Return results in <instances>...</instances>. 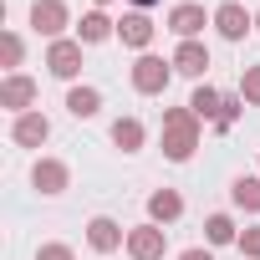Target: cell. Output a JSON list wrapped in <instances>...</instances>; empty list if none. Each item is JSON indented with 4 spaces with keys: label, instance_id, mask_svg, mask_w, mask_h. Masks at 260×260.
<instances>
[{
    "label": "cell",
    "instance_id": "obj_1",
    "mask_svg": "<svg viewBox=\"0 0 260 260\" xmlns=\"http://www.w3.org/2000/svg\"><path fill=\"white\" fill-rule=\"evenodd\" d=\"M194 148H199V117L189 112V102L184 107H164V158L189 164Z\"/></svg>",
    "mask_w": 260,
    "mask_h": 260
},
{
    "label": "cell",
    "instance_id": "obj_2",
    "mask_svg": "<svg viewBox=\"0 0 260 260\" xmlns=\"http://www.w3.org/2000/svg\"><path fill=\"white\" fill-rule=\"evenodd\" d=\"M169 77H174V61H164V56H153V51H143V56L133 61V92H143V97L169 92Z\"/></svg>",
    "mask_w": 260,
    "mask_h": 260
},
{
    "label": "cell",
    "instance_id": "obj_3",
    "mask_svg": "<svg viewBox=\"0 0 260 260\" xmlns=\"http://www.w3.org/2000/svg\"><path fill=\"white\" fill-rule=\"evenodd\" d=\"M72 26V11H67V0H36L31 6V31L46 36V41H61V31Z\"/></svg>",
    "mask_w": 260,
    "mask_h": 260
},
{
    "label": "cell",
    "instance_id": "obj_4",
    "mask_svg": "<svg viewBox=\"0 0 260 260\" xmlns=\"http://www.w3.org/2000/svg\"><path fill=\"white\" fill-rule=\"evenodd\" d=\"M164 250H169V230L164 224H133L127 230V255L133 260H164Z\"/></svg>",
    "mask_w": 260,
    "mask_h": 260
},
{
    "label": "cell",
    "instance_id": "obj_5",
    "mask_svg": "<svg viewBox=\"0 0 260 260\" xmlns=\"http://www.w3.org/2000/svg\"><path fill=\"white\" fill-rule=\"evenodd\" d=\"M46 72L51 77H61V82H77V72H82V41H51L46 46Z\"/></svg>",
    "mask_w": 260,
    "mask_h": 260
},
{
    "label": "cell",
    "instance_id": "obj_6",
    "mask_svg": "<svg viewBox=\"0 0 260 260\" xmlns=\"http://www.w3.org/2000/svg\"><path fill=\"white\" fill-rule=\"evenodd\" d=\"M31 184H36V194L56 199V194H67V184H72V169H67L61 158H36V169H31Z\"/></svg>",
    "mask_w": 260,
    "mask_h": 260
},
{
    "label": "cell",
    "instance_id": "obj_7",
    "mask_svg": "<svg viewBox=\"0 0 260 260\" xmlns=\"http://www.w3.org/2000/svg\"><path fill=\"white\" fill-rule=\"evenodd\" d=\"M87 245H92L97 255H112V250H127V230H122L117 219L97 214V219H87Z\"/></svg>",
    "mask_w": 260,
    "mask_h": 260
},
{
    "label": "cell",
    "instance_id": "obj_8",
    "mask_svg": "<svg viewBox=\"0 0 260 260\" xmlns=\"http://www.w3.org/2000/svg\"><path fill=\"white\" fill-rule=\"evenodd\" d=\"M153 21H148V11H127L122 21H117V41L127 46V51H148L153 46Z\"/></svg>",
    "mask_w": 260,
    "mask_h": 260
},
{
    "label": "cell",
    "instance_id": "obj_9",
    "mask_svg": "<svg viewBox=\"0 0 260 260\" xmlns=\"http://www.w3.org/2000/svg\"><path fill=\"white\" fill-rule=\"evenodd\" d=\"M46 138H51V122H46V112H36V107L11 122V143H16V148H41Z\"/></svg>",
    "mask_w": 260,
    "mask_h": 260
},
{
    "label": "cell",
    "instance_id": "obj_10",
    "mask_svg": "<svg viewBox=\"0 0 260 260\" xmlns=\"http://www.w3.org/2000/svg\"><path fill=\"white\" fill-rule=\"evenodd\" d=\"M204 26H214V16H204V6H194V0H184V6L169 11V31H174L179 41H194Z\"/></svg>",
    "mask_w": 260,
    "mask_h": 260
},
{
    "label": "cell",
    "instance_id": "obj_11",
    "mask_svg": "<svg viewBox=\"0 0 260 260\" xmlns=\"http://www.w3.org/2000/svg\"><path fill=\"white\" fill-rule=\"evenodd\" d=\"M31 102H36V82L31 77H21V72H11L6 82H0V107H6V112H31Z\"/></svg>",
    "mask_w": 260,
    "mask_h": 260
},
{
    "label": "cell",
    "instance_id": "obj_12",
    "mask_svg": "<svg viewBox=\"0 0 260 260\" xmlns=\"http://www.w3.org/2000/svg\"><path fill=\"white\" fill-rule=\"evenodd\" d=\"M255 26V16L240 6V0H224V6L214 11V31L224 36V41H245V31Z\"/></svg>",
    "mask_w": 260,
    "mask_h": 260
},
{
    "label": "cell",
    "instance_id": "obj_13",
    "mask_svg": "<svg viewBox=\"0 0 260 260\" xmlns=\"http://www.w3.org/2000/svg\"><path fill=\"white\" fill-rule=\"evenodd\" d=\"M169 61H174V72H184V77H204V72H209V46H204V41H179Z\"/></svg>",
    "mask_w": 260,
    "mask_h": 260
},
{
    "label": "cell",
    "instance_id": "obj_14",
    "mask_svg": "<svg viewBox=\"0 0 260 260\" xmlns=\"http://www.w3.org/2000/svg\"><path fill=\"white\" fill-rule=\"evenodd\" d=\"M107 36H117V21H112L107 11H87V16L77 21V41L97 46V41H107Z\"/></svg>",
    "mask_w": 260,
    "mask_h": 260
},
{
    "label": "cell",
    "instance_id": "obj_15",
    "mask_svg": "<svg viewBox=\"0 0 260 260\" xmlns=\"http://www.w3.org/2000/svg\"><path fill=\"white\" fill-rule=\"evenodd\" d=\"M179 214H184V199H179L174 189H153V194H148V219H153V224H174Z\"/></svg>",
    "mask_w": 260,
    "mask_h": 260
},
{
    "label": "cell",
    "instance_id": "obj_16",
    "mask_svg": "<svg viewBox=\"0 0 260 260\" xmlns=\"http://www.w3.org/2000/svg\"><path fill=\"white\" fill-rule=\"evenodd\" d=\"M219 107H224V92H214L209 82H199V87H194V97H189V112H194L199 122H214V117H219Z\"/></svg>",
    "mask_w": 260,
    "mask_h": 260
},
{
    "label": "cell",
    "instance_id": "obj_17",
    "mask_svg": "<svg viewBox=\"0 0 260 260\" xmlns=\"http://www.w3.org/2000/svg\"><path fill=\"white\" fill-rule=\"evenodd\" d=\"M143 138H148V127H143L138 117H117V122H112V143H117L122 153H138Z\"/></svg>",
    "mask_w": 260,
    "mask_h": 260
},
{
    "label": "cell",
    "instance_id": "obj_18",
    "mask_svg": "<svg viewBox=\"0 0 260 260\" xmlns=\"http://www.w3.org/2000/svg\"><path fill=\"white\" fill-rule=\"evenodd\" d=\"M67 112L72 117H97L102 112V92L97 87H72L67 92Z\"/></svg>",
    "mask_w": 260,
    "mask_h": 260
},
{
    "label": "cell",
    "instance_id": "obj_19",
    "mask_svg": "<svg viewBox=\"0 0 260 260\" xmlns=\"http://www.w3.org/2000/svg\"><path fill=\"white\" fill-rule=\"evenodd\" d=\"M230 199H235V209H250V214H260V174H240L235 184H230Z\"/></svg>",
    "mask_w": 260,
    "mask_h": 260
},
{
    "label": "cell",
    "instance_id": "obj_20",
    "mask_svg": "<svg viewBox=\"0 0 260 260\" xmlns=\"http://www.w3.org/2000/svg\"><path fill=\"white\" fill-rule=\"evenodd\" d=\"M204 235H209V245H235V240H240V230H235L230 214H209V219H204Z\"/></svg>",
    "mask_w": 260,
    "mask_h": 260
},
{
    "label": "cell",
    "instance_id": "obj_21",
    "mask_svg": "<svg viewBox=\"0 0 260 260\" xmlns=\"http://www.w3.org/2000/svg\"><path fill=\"white\" fill-rule=\"evenodd\" d=\"M21 56H26V41H21L16 31H6V36H0V61L16 72V67H21Z\"/></svg>",
    "mask_w": 260,
    "mask_h": 260
},
{
    "label": "cell",
    "instance_id": "obj_22",
    "mask_svg": "<svg viewBox=\"0 0 260 260\" xmlns=\"http://www.w3.org/2000/svg\"><path fill=\"white\" fill-rule=\"evenodd\" d=\"M240 112H245V97H224V107H219V117H214V133H230Z\"/></svg>",
    "mask_w": 260,
    "mask_h": 260
},
{
    "label": "cell",
    "instance_id": "obj_23",
    "mask_svg": "<svg viewBox=\"0 0 260 260\" xmlns=\"http://www.w3.org/2000/svg\"><path fill=\"white\" fill-rule=\"evenodd\" d=\"M240 97H245L250 107H260V67H245V72H240Z\"/></svg>",
    "mask_w": 260,
    "mask_h": 260
},
{
    "label": "cell",
    "instance_id": "obj_24",
    "mask_svg": "<svg viewBox=\"0 0 260 260\" xmlns=\"http://www.w3.org/2000/svg\"><path fill=\"white\" fill-rule=\"evenodd\" d=\"M235 245H240V255H245V260H260V224L240 230V240H235Z\"/></svg>",
    "mask_w": 260,
    "mask_h": 260
},
{
    "label": "cell",
    "instance_id": "obj_25",
    "mask_svg": "<svg viewBox=\"0 0 260 260\" xmlns=\"http://www.w3.org/2000/svg\"><path fill=\"white\" fill-rule=\"evenodd\" d=\"M36 260H77V255H72V245H41Z\"/></svg>",
    "mask_w": 260,
    "mask_h": 260
},
{
    "label": "cell",
    "instance_id": "obj_26",
    "mask_svg": "<svg viewBox=\"0 0 260 260\" xmlns=\"http://www.w3.org/2000/svg\"><path fill=\"white\" fill-rule=\"evenodd\" d=\"M179 260H214V255H209V250H184Z\"/></svg>",
    "mask_w": 260,
    "mask_h": 260
},
{
    "label": "cell",
    "instance_id": "obj_27",
    "mask_svg": "<svg viewBox=\"0 0 260 260\" xmlns=\"http://www.w3.org/2000/svg\"><path fill=\"white\" fill-rule=\"evenodd\" d=\"M148 6H158V0H133V11H148Z\"/></svg>",
    "mask_w": 260,
    "mask_h": 260
},
{
    "label": "cell",
    "instance_id": "obj_28",
    "mask_svg": "<svg viewBox=\"0 0 260 260\" xmlns=\"http://www.w3.org/2000/svg\"><path fill=\"white\" fill-rule=\"evenodd\" d=\"M255 31H260V11H255Z\"/></svg>",
    "mask_w": 260,
    "mask_h": 260
},
{
    "label": "cell",
    "instance_id": "obj_29",
    "mask_svg": "<svg viewBox=\"0 0 260 260\" xmlns=\"http://www.w3.org/2000/svg\"><path fill=\"white\" fill-rule=\"evenodd\" d=\"M102 6H107V0H97V11H102Z\"/></svg>",
    "mask_w": 260,
    "mask_h": 260
}]
</instances>
